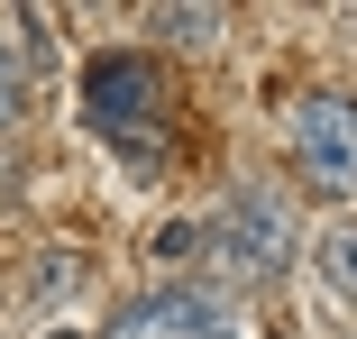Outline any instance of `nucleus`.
Listing matches in <instances>:
<instances>
[{"mask_svg": "<svg viewBox=\"0 0 357 339\" xmlns=\"http://www.w3.org/2000/svg\"><path fill=\"white\" fill-rule=\"evenodd\" d=\"M211 339H238V330H211Z\"/></svg>", "mask_w": 357, "mask_h": 339, "instance_id": "f8f14e48", "label": "nucleus"}, {"mask_svg": "<svg viewBox=\"0 0 357 339\" xmlns=\"http://www.w3.org/2000/svg\"><path fill=\"white\" fill-rule=\"evenodd\" d=\"M312 266H321L330 303H348V312H357V220H330V229L312 239Z\"/></svg>", "mask_w": 357, "mask_h": 339, "instance_id": "423d86ee", "label": "nucleus"}, {"mask_svg": "<svg viewBox=\"0 0 357 339\" xmlns=\"http://www.w3.org/2000/svg\"><path fill=\"white\" fill-rule=\"evenodd\" d=\"M0 202H10V156H0Z\"/></svg>", "mask_w": 357, "mask_h": 339, "instance_id": "9d476101", "label": "nucleus"}, {"mask_svg": "<svg viewBox=\"0 0 357 339\" xmlns=\"http://www.w3.org/2000/svg\"><path fill=\"white\" fill-rule=\"evenodd\" d=\"M83 92H92V119L110 128V138H137V128H156V110H165V83H156V64H147V55H128V46L92 55Z\"/></svg>", "mask_w": 357, "mask_h": 339, "instance_id": "7ed1b4c3", "label": "nucleus"}, {"mask_svg": "<svg viewBox=\"0 0 357 339\" xmlns=\"http://www.w3.org/2000/svg\"><path fill=\"white\" fill-rule=\"evenodd\" d=\"M211 330H220V303L202 285H147V294H128L110 312L101 339H211Z\"/></svg>", "mask_w": 357, "mask_h": 339, "instance_id": "20e7f679", "label": "nucleus"}, {"mask_svg": "<svg viewBox=\"0 0 357 339\" xmlns=\"http://www.w3.org/2000/svg\"><path fill=\"white\" fill-rule=\"evenodd\" d=\"M192 248H202V220H174V229H156V257H165V266H174V257H192Z\"/></svg>", "mask_w": 357, "mask_h": 339, "instance_id": "1a4fd4ad", "label": "nucleus"}, {"mask_svg": "<svg viewBox=\"0 0 357 339\" xmlns=\"http://www.w3.org/2000/svg\"><path fill=\"white\" fill-rule=\"evenodd\" d=\"M202 248H220L238 276H284L294 266V211L275 202V183H229V202L202 220Z\"/></svg>", "mask_w": 357, "mask_h": 339, "instance_id": "f257e3e1", "label": "nucleus"}, {"mask_svg": "<svg viewBox=\"0 0 357 339\" xmlns=\"http://www.w3.org/2000/svg\"><path fill=\"white\" fill-rule=\"evenodd\" d=\"M46 339H83V330H46Z\"/></svg>", "mask_w": 357, "mask_h": 339, "instance_id": "9b49d317", "label": "nucleus"}, {"mask_svg": "<svg viewBox=\"0 0 357 339\" xmlns=\"http://www.w3.org/2000/svg\"><path fill=\"white\" fill-rule=\"evenodd\" d=\"M28 101H37V64H28V46H0V138L28 119Z\"/></svg>", "mask_w": 357, "mask_h": 339, "instance_id": "6e6552de", "label": "nucleus"}, {"mask_svg": "<svg viewBox=\"0 0 357 339\" xmlns=\"http://www.w3.org/2000/svg\"><path fill=\"white\" fill-rule=\"evenodd\" d=\"M74 285H83V257H74V248H46L28 276H19L28 312H64V303H74Z\"/></svg>", "mask_w": 357, "mask_h": 339, "instance_id": "0eeeda50", "label": "nucleus"}, {"mask_svg": "<svg viewBox=\"0 0 357 339\" xmlns=\"http://www.w3.org/2000/svg\"><path fill=\"white\" fill-rule=\"evenodd\" d=\"M294 165L321 202H357V101L348 92H303L294 101Z\"/></svg>", "mask_w": 357, "mask_h": 339, "instance_id": "f03ea898", "label": "nucleus"}, {"mask_svg": "<svg viewBox=\"0 0 357 339\" xmlns=\"http://www.w3.org/2000/svg\"><path fill=\"white\" fill-rule=\"evenodd\" d=\"M147 28L165 37V46H183V55H211L229 37V10H192V0H165V10H147Z\"/></svg>", "mask_w": 357, "mask_h": 339, "instance_id": "39448f33", "label": "nucleus"}]
</instances>
